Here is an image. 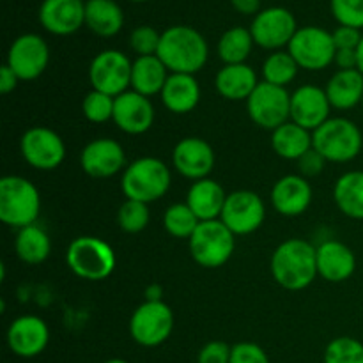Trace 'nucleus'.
I'll return each mask as SVG.
<instances>
[{"label":"nucleus","mask_w":363,"mask_h":363,"mask_svg":"<svg viewBox=\"0 0 363 363\" xmlns=\"http://www.w3.org/2000/svg\"><path fill=\"white\" fill-rule=\"evenodd\" d=\"M233 347L223 340H211L204 344L197 354V363H229Z\"/></svg>","instance_id":"79ce46f5"},{"label":"nucleus","mask_w":363,"mask_h":363,"mask_svg":"<svg viewBox=\"0 0 363 363\" xmlns=\"http://www.w3.org/2000/svg\"><path fill=\"white\" fill-rule=\"evenodd\" d=\"M298 71H300V66L293 59V55L287 50H279L266 57L264 64H262V78H264L262 82L286 87V85L293 84Z\"/></svg>","instance_id":"72a5a7b5"},{"label":"nucleus","mask_w":363,"mask_h":363,"mask_svg":"<svg viewBox=\"0 0 363 363\" xmlns=\"http://www.w3.org/2000/svg\"><path fill=\"white\" fill-rule=\"evenodd\" d=\"M234 9L241 14H257L261 13V0H230Z\"/></svg>","instance_id":"de8ad7c7"},{"label":"nucleus","mask_w":363,"mask_h":363,"mask_svg":"<svg viewBox=\"0 0 363 363\" xmlns=\"http://www.w3.org/2000/svg\"><path fill=\"white\" fill-rule=\"evenodd\" d=\"M333 201L342 215L363 220V170H351L337 179Z\"/></svg>","instance_id":"7c9ffc66"},{"label":"nucleus","mask_w":363,"mask_h":363,"mask_svg":"<svg viewBox=\"0 0 363 363\" xmlns=\"http://www.w3.org/2000/svg\"><path fill=\"white\" fill-rule=\"evenodd\" d=\"M163 289L160 284H152L145 289V301H163Z\"/></svg>","instance_id":"09e8293b"},{"label":"nucleus","mask_w":363,"mask_h":363,"mask_svg":"<svg viewBox=\"0 0 363 363\" xmlns=\"http://www.w3.org/2000/svg\"><path fill=\"white\" fill-rule=\"evenodd\" d=\"M269 269L275 282L284 289H307L318 277V248L305 240L291 238L275 248Z\"/></svg>","instance_id":"f257e3e1"},{"label":"nucleus","mask_w":363,"mask_h":363,"mask_svg":"<svg viewBox=\"0 0 363 363\" xmlns=\"http://www.w3.org/2000/svg\"><path fill=\"white\" fill-rule=\"evenodd\" d=\"M156 119L151 98L135 91H126L116 98L113 105V123L123 133L144 135L152 128Z\"/></svg>","instance_id":"a211bd4d"},{"label":"nucleus","mask_w":363,"mask_h":363,"mask_svg":"<svg viewBox=\"0 0 363 363\" xmlns=\"http://www.w3.org/2000/svg\"><path fill=\"white\" fill-rule=\"evenodd\" d=\"M169 74L170 71L158 55L137 57L131 67V91L147 96V98L162 94Z\"/></svg>","instance_id":"c85d7f7f"},{"label":"nucleus","mask_w":363,"mask_h":363,"mask_svg":"<svg viewBox=\"0 0 363 363\" xmlns=\"http://www.w3.org/2000/svg\"><path fill=\"white\" fill-rule=\"evenodd\" d=\"M357 255L347 245L330 240L318 247V275L326 282L340 284L353 277Z\"/></svg>","instance_id":"5701e85b"},{"label":"nucleus","mask_w":363,"mask_h":363,"mask_svg":"<svg viewBox=\"0 0 363 363\" xmlns=\"http://www.w3.org/2000/svg\"><path fill=\"white\" fill-rule=\"evenodd\" d=\"M133 62L119 50H103L89 66V80L94 91L117 98L131 87Z\"/></svg>","instance_id":"9b49d317"},{"label":"nucleus","mask_w":363,"mask_h":363,"mask_svg":"<svg viewBox=\"0 0 363 363\" xmlns=\"http://www.w3.org/2000/svg\"><path fill=\"white\" fill-rule=\"evenodd\" d=\"M130 2H137V4H140V2H147V0H130Z\"/></svg>","instance_id":"603ef678"},{"label":"nucleus","mask_w":363,"mask_h":363,"mask_svg":"<svg viewBox=\"0 0 363 363\" xmlns=\"http://www.w3.org/2000/svg\"><path fill=\"white\" fill-rule=\"evenodd\" d=\"M85 27L98 38H113L124 27V13L116 0H87Z\"/></svg>","instance_id":"bb28decb"},{"label":"nucleus","mask_w":363,"mask_h":363,"mask_svg":"<svg viewBox=\"0 0 363 363\" xmlns=\"http://www.w3.org/2000/svg\"><path fill=\"white\" fill-rule=\"evenodd\" d=\"M149 220H151L149 206L131 199H126L117 211V223L126 234L142 233L149 225Z\"/></svg>","instance_id":"c9c22d12"},{"label":"nucleus","mask_w":363,"mask_h":363,"mask_svg":"<svg viewBox=\"0 0 363 363\" xmlns=\"http://www.w3.org/2000/svg\"><path fill=\"white\" fill-rule=\"evenodd\" d=\"M174 332V312L165 301H144L130 319V335L138 346L158 347Z\"/></svg>","instance_id":"6e6552de"},{"label":"nucleus","mask_w":363,"mask_h":363,"mask_svg":"<svg viewBox=\"0 0 363 363\" xmlns=\"http://www.w3.org/2000/svg\"><path fill=\"white\" fill-rule=\"evenodd\" d=\"M332 35L333 41H335L337 50H358L363 38V32L358 30V28L339 25V27L332 32Z\"/></svg>","instance_id":"c03bdc74"},{"label":"nucleus","mask_w":363,"mask_h":363,"mask_svg":"<svg viewBox=\"0 0 363 363\" xmlns=\"http://www.w3.org/2000/svg\"><path fill=\"white\" fill-rule=\"evenodd\" d=\"M20 152L25 162L38 170H55L66 158V144L57 131L34 126L20 138Z\"/></svg>","instance_id":"f8f14e48"},{"label":"nucleus","mask_w":363,"mask_h":363,"mask_svg":"<svg viewBox=\"0 0 363 363\" xmlns=\"http://www.w3.org/2000/svg\"><path fill=\"white\" fill-rule=\"evenodd\" d=\"M229 363H269V358L259 344L240 342L233 346Z\"/></svg>","instance_id":"a19ab883"},{"label":"nucleus","mask_w":363,"mask_h":363,"mask_svg":"<svg viewBox=\"0 0 363 363\" xmlns=\"http://www.w3.org/2000/svg\"><path fill=\"white\" fill-rule=\"evenodd\" d=\"M50 62V48L39 34H21L11 43L6 64L21 82L41 77Z\"/></svg>","instance_id":"2eb2a0df"},{"label":"nucleus","mask_w":363,"mask_h":363,"mask_svg":"<svg viewBox=\"0 0 363 363\" xmlns=\"http://www.w3.org/2000/svg\"><path fill=\"white\" fill-rule=\"evenodd\" d=\"M296 30L298 23L294 14L286 7L279 6L261 9V13L255 14L250 25L255 45L264 50H272V52H279L289 46Z\"/></svg>","instance_id":"ddd939ff"},{"label":"nucleus","mask_w":363,"mask_h":363,"mask_svg":"<svg viewBox=\"0 0 363 363\" xmlns=\"http://www.w3.org/2000/svg\"><path fill=\"white\" fill-rule=\"evenodd\" d=\"M227 195L229 194H225L218 181L206 177V179L194 181V184L188 190L186 204L190 206V209L201 222L220 220Z\"/></svg>","instance_id":"a878e982"},{"label":"nucleus","mask_w":363,"mask_h":363,"mask_svg":"<svg viewBox=\"0 0 363 363\" xmlns=\"http://www.w3.org/2000/svg\"><path fill=\"white\" fill-rule=\"evenodd\" d=\"M201 220L195 216L186 202L169 206L163 213V229L177 240H190L197 230Z\"/></svg>","instance_id":"f704fd0d"},{"label":"nucleus","mask_w":363,"mask_h":363,"mask_svg":"<svg viewBox=\"0 0 363 363\" xmlns=\"http://www.w3.org/2000/svg\"><path fill=\"white\" fill-rule=\"evenodd\" d=\"M333 64H337L339 69H358L357 50H337Z\"/></svg>","instance_id":"49530a36"},{"label":"nucleus","mask_w":363,"mask_h":363,"mask_svg":"<svg viewBox=\"0 0 363 363\" xmlns=\"http://www.w3.org/2000/svg\"><path fill=\"white\" fill-rule=\"evenodd\" d=\"M287 52L293 55L300 69L321 71L333 64L337 53L332 32L315 25L300 27L291 39Z\"/></svg>","instance_id":"1a4fd4ad"},{"label":"nucleus","mask_w":363,"mask_h":363,"mask_svg":"<svg viewBox=\"0 0 363 363\" xmlns=\"http://www.w3.org/2000/svg\"><path fill=\"white\" fill-rule=\"evenodd\" d=\"M113 105H116V98L92 89L82 101V112L89 123L103 124L113 119Z\"/></svg>","instance_id":"4c0bfd02"},{"label":"nucleus","mask_w":363,"mask_h":363,"mask_svg":"<svg viewBox=\"0 0 363 363\" xmlns=\"http://www.w3.org/2000/svg\"><path fill=\"white\" fill-rule=\"evenodd\" d=\"M272 147L280 158L298 162L312 149V131L293 121H287L286 124L272 131Z\"/></svg>","instance_id":"c756f323"},{"label":"nucleus","mask_w":363,"mask_h":363,"mask_svg":"<svg viewBox=\"0 0 363 363\" xmlns=\"http://www.w3.org/2000/svg\"><path fill=\"white\" fill-rule=\"evenodd\" d=\"M266 218V206L261 195L252 190H236L227 195L220 220L234 236H248L261 229Z\"/></svg>","instance_id":"4468645a"},{"label":"nucleus","mask_w":363,"mask_h":363,"mask_svg":"<svg viewBox=\"0 0 363 363\" xmlns=\"http://www.w3.org/2000/svg\"><path fill=\"white\" fill-rule=\"evenodd\" d=\"M357 53H358V71L363 74V38L360 41V46H358Z\"/></svg>","instance_id":"8fccbe9b"},{"label":"nucleus","mask_w":363,"mask_h":363,"mask_svg":"<svg viewBox=\"0 0 363 363\" xmlns=\"http://www.w3.org/2000/svg\"><path fill=\"white\" fill-rule=\"evenodd\" d=\"M6 340L16 357H39L50 342L48 325L38 315H20L7 328Z\"/></svg>","instance_id":"6ab92c4d"},{"label":"nucleus","mask_w":363,"mask_h":363,"mask_svg":"<svg viewBox=\"0 0 363 363\" xmlns=\"http://www.w3.org/2000/svg\"><path fill=\"white\" fill-rule=\"evenodd\" d=\"M66 262L67 268L80 279L99 282L112 275L117 259L113 248L105 240L96 236H80L67 247Z\"/></svg>","instance_id":"423d86ee"},{"label":"nucleus","mask_w":363,"mask_h":363,"mask_svg":"<svg viewBox=\"0 0 363 363\" xmlns=\"http://www.w3.org/2000/svg\"><path fill=\"white\" fill-rule=\"evenodd\" d=\"M337 23L363 30V0H330Z\"/></svg>","instance_id":"58836bf2"},{"label":"nucleus","mask_w":363,"mask_h":363,"mask_svg":"<svg viewBox=\"0 0 363 363\" xmlns=\"http://www.w3.org/2000/svg\"><path fill=\"white\" fill-rule=\"evenodd\" d=\"M156 55L170 73L195 74L208 62L209 46L197 28L190 25H172L162 32Z\"/></svg>","instance_id":"f03ea898"},{"label":"nucleus","mask_w":363,"mask_h":363,"mask_svg":"<svg viewBox=\"0 0 363 363\" xmlns=\"http://www.w3.org/2000/svg\"><path fill=\"white\" fill-rule=\"evenodd\" d=\"M296 163H298V169H300V176H303L305 179H307V177L319 176L328 162H326V160L323 158V156L319 155L314 147H312L311 151L305 152V155L301 156Z\"/></svg>","instance_id":"37998d69"},{"label":"nucleus","mask_w":363,"mask_h":363,"mask_svg":"<svg viewBox=\"0 0 363 363\" xmlns=\"http://www.w3.org/2000/svg\"><path fill=\"white\" fill-rule=\"evenodd\" d=\"M80 167L94 179H108L126 169V152L113 138H94L80 152Z\"/></svg>","instance_id":"dca6fc26"},{"label":"nucleus","mask_w":363,"mask_h":363,"mask_svg":"<svg viewBox=\"0 0 363 363\" xmlns=\"http://www.w3.org/2000/svg\"><path fill=\"white\" fill-rule=\"evenodd\" d=\"M362 106H363V101H362Z\"/></svg>","instance_id":"864d4df0"},{"label":"nucleus","mask_w":363,"mask_h":363,"mask_svg":"<svg viewBox=\"0 0 363 363\" xmlns=\"http://www.w3.org/2000/svg\"><path fill=\"white\" fill-rule=\"evenodd\" d=\"M312 186L303 176L289 174L273 184L272 206L282 216H300L311 208Z\"/></svg>","instance_id":"4be33fe9"},{"label":"nucleus","mask_w":363,"mask_h":363,"mask_svg":"<svg viewBox=\"0 0 363 363\" xmlns=\"http://www.w3.org/2000/svg\"><path fill=\"white\" fill-rule=\"evenodd\" d=\"M332 108L351 110L363 101V74L358 69H339L326 84Z\"/></svg>","instance_id":"cd10ccee"},{"label":"nucleus","mask_w":363,"mask_h":363,"mask_svg":"<svg viewBox=\"0 0 363 363\" xmlns=\"http://www.w3.org/2000/svg\"><path fill=\"white\" fill-rule=\"evenodd\" d=\"M170 184H172L170 169L165 162L152 156H144L131 162L121 177V190L124 197L144 204H151L165 197L167 191L170 190Z\"/></svg>","instance_id":"7ed1b4c3"},{"label":"nucleus","mask_w":363,"mask_h":363,"mask_svg":"<svg viewBox=\"0 0 363 363\" xmlns=\"http://www.w3.org/2000/svg\"><path fill=\"white\" fill-rule=\"evenodd\" d=\"M325 363H363V344L353 337H337L326 346Z\"/></svg>","instance_id":"e433bc0d"},{"label":"nucleus","mask_w":363,"mask_h":363,"mask_svg":"<svg viewBox=\"0 0 363 363\" xmlns=\"http://www.w3.org/2000/svg\"><path fill=\"white\" fill-rule=\"evenodd\" d=\"M20 82L21 80L16 77V73L7 64H2V67H0V92L9 94V92H13L18 87Z\"/></svg>","instance_id":"a18cd8bd"},{"label":"nucleus","mask_w":363,"mask_h":363,"mask_svg":"<svg viewBox=\"0 0 363 363\" xmlns=\"http://www.w3.org/2000/svg\"><path fill=\"white\" fill-rule=\"evenodd\" d=\"M41 213V195L32 181L21 176L0 179V220L14 229L34 225Z\"/></svg>","instance_id":"20e7f679"},{"label":"nucleus","mask_w":363,"mask_h":363,"mask_svg":"<svg viewBox=\"0 0 363 363\" xmlns=\"http://www.w3.org/2000/svg\"><path fill=\"white\" fill-rule=\"evenodd\" d=\"M39 23L53 35H71L85 25L84 0H43Z\"/></svg>","instance_id":"412c9836"},{"label":"nucleus","mask_w":363,"mask_h":363,"mask_svg":"<svg viewBox=\"0 0 363 363\" xmlns=\"http://www.w3.org/2000/svg\"><path fill=\"white\" fill-rule=\"evenodd\" d=\"M247 112L255 126L275 131L291 121V94L286 87L259 82L247 99Z\"/></svg>","instance_id":"9d476101"},{"label":"nucleus","mask_w":363,"mask_h":363,"mask_svg":"<svg viewBox=\"0 0 363 363\" xmlns=\"http://www.w3.org/2000/svg\"><path fill=\"white\" fill-rule=\"evenodd\" d=\"M160 98L169 112L184 116L197 108L201 101V85L195 74L170 73Z\"/></svg>","instance_id":"b1692460"},{"label":"nucleus","mask_w":363,"mask_h":363,"mask_svg":"<svg viewBox=\"0 0 363 363\" xmlns=\"http://www.w3.org/2000/svg\"><path fill=\"white\" fill-rule=\"evenodd\" d=\"M222 220L199 223L194 236L188 240L190 254L199 266L208 269L222 268L234 254L236 240Z\"/></svg>","instance_id":"0eeeda50"},{"label":"nucleus","mask_w":363,"mask_h":363,"mask_svg":"<svg viewBox=\"0 0 363 363\" xmlns=\"http://www.w3.org/2000/svg\"><path fill=\"white\" fill-rule=\"evenodd\" d=\"M216 156L211 144L204 138L186 137L172 151V165L183 177L191 181L206 179L215 169Z\"/></svg>","instance_id":"f3484780"},{"label":"nucleus","mask_w":363,"mask_h":363,"mask_svg":"<svg viewBox=\"0 0 363 363\" xmlns=\"http://www.w3.org/2000/svg\"><path fill=\"white\" fill-rule=\"evenodd\" d=\"M162 41V32L156 30L151 25H140L133 28L130 34V46L137 57L156 55Z\"/></svg>","instance_id":"ea45409f"},{"label":"nucleus","mask_w":363,"mask_h":363,"mask_svg":"<svg viewBox=\"0 0 363 363\" xmlns=\"http://www.w3.org/2000/svg\"><path fill=\"white\" fill-rule=\"evenodd\" d=\"M14 250L21 262L38 266L45 262L52 254V241H50L48 234L34 223V225L18 230V236L14 240Z\"/></svg>","instance_id":"2f4dec72"},{"label":"nucleus","mask_w":363,"mask_h":363,"mask_svg":"<svg viewBox=\"0 0 363 363\" xmlns=\"http://www.w3.org/2000/svg\"><path fill=\"white\" fill-rule=\"evenodd\" d=\"M257 85V73L247 62L223 64L215 78L216 91L227 101H247Z\"/></svg>","instance_id":"393cba45"},{"label":"nucleus","mask_w":363,"mask_h":363,"mask_svg":"<svg viewBox=\"0 0 363 363\" xmlns=\"http://www.w3.org/2000/svg\"><path fill=\"white\" fill-rule=\"evenodd\" d=\"M332 103L325 89L318 85H301L291 94V121L308 131H315L330 119Z\"/></svg>","instance_id":"aec40b11"},{"label":"nucleus","mask_w":363,"mask_h":363,"mask_svg":"<svg viewBox=\"0 0 363 363\" xmlns=\"http://www.w3.org/2000/svg\"><path fill=\"white\" fill-rule=\"evenodd\" d=\"M254 45L255 41L250 28L233 27L223 32L218 39L216 52L223 64H245L254 50Z\"/></svg>","instance_id":"473e14b6"},{"label":"nucleus","mask_w":363,"mask_h":363,"mask_svg":"<svg viewBox=\"0 0 363 363\" xmlns=\"http://www.w3.org/2000/svg\"><path fill=\"white\" fill-rule=\"evenodd\" d=\"M312 147L330 163H350L362 152V130L347 117H330L312 131Z\"/></svg>","instance_id":"39448f33"},{"label":"nucleus","mask_w":363,"mask_h":363,"mask_svg":"<svg viewBox=\"0 0 363 363\" xmlns=\"http://www.w3.org/2000/svg\"><path fill=\"white\" fill-rule=\"evenodd\" d=\"M105 363H128V362L123 360V358H112V360H106Z\"/></svg>","instance_id":"3c124183"}]
</instances>
